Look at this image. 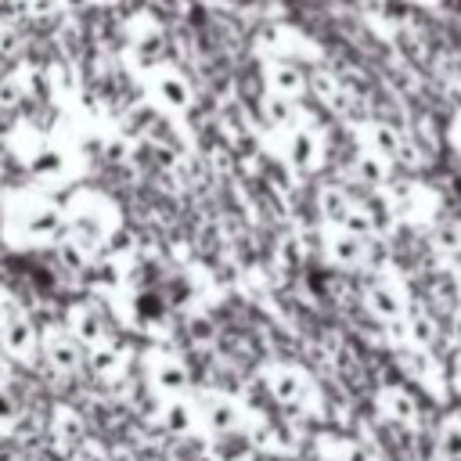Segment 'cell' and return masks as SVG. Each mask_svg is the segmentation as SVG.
Returning a JSON list of instances; mask_svg holds the SVG:
<instances>
[{
	"label": "cell",
	"mask_w": 461,
	"mask_h": 461,
	"mask_svg": "<svg viewBox=\"0 0 461 461\" xmlns=\"http://www.w3.org/2000/svg\"><path fill=\"white\" fill-rule=\"evenodd\" d=\"M40 353H43V360H47L58 375H72V371L79 367V360H83V346H79L65 328L43 331V335H40Z\"/></svg>",
	"instance_id": "52a82bcc"
},
{
	"label": "cell",
	"mask_w": 461,
	"mask_h": 461,
	"mask_svg": "<svg viewBox=\"0 0 461 461\" xmlns=\"http://www.w3.org/2000/svg\"><path fill=\"white\" fill-rule=\"evenodd\" d=\"M7 230L25 245L58 241L65 234V212L43 194H18L7 209Z\"/></svg>",
	"instance_id": "6da1fadb"
},
{
	"label": "cell",
	"mask_w": 461,
	"mask_h": 461,
	"mask_svg": "<svg viewBox=\"0 0 461 461\" xmlns=\"http://www.w3.org/2000/svg\"><path fill=\"white\" fill-rule=\"evenodd\" d=\"M357 173H360L367 184H382V180L389 176V162H382L378 155H371V151H367V155H360V158H357Z\"/></svg>",
	"instance_id": "7402d4cb"
},
{
	"label": "cell",
	"mask_w": 461,
	"mask_h": 461,
	"mask_svg": "<svg viewBox=\"0 0 461 461\" xmlns=\"http://www.w3.org/2000/svg\"><path fill=\"white\" fill-rule=\"evenodd\" d=\"M119 367H122V357H119V349H115V346H108V342H104V346H97V349H94V371H97V375H115Z\"/></svg>",
	"instance_id": "603a6c76"
},
{
	"label": "cell",
	"mask_w": 461,
	"mask_h": 461,
	"mask_svg": "<svg viewBox=\"0 0 461 461\" xmlns=\"http://www.w3.org/2000/svg\"><path fill=\"white\" fill-rule=\"evenodd\" d=\"M61 4H68V7H90L94 0H61Z\"/></svg>",
	"instance_id": "484cf974"
},
{
	"label": "cell",
	"mask_w": 461,
	"mask_h": 461,
	"mask_svg": "<svg viewBox=\"0 0 461 461\" xmlns=\"http://www.w3.org/2000/svg\"><path fill=\"white\" fill-rule=\"evenodd\" d=\"M349 209H353V198H349L342 187H324V191H321V212H324L335 227H342V223H346Z\"/></svg>",
	"instance_id": "2e32d148"
},
{
	"label": "cell",
	"mask_w": 461,
	"mask_h": 461,
	"mask_svg": "<svg viewBox=\"0 0 461 461\" xmlns=\"http://www.w3.org/2000/svg\"><path fill=\"white\" fill-rule=\"evenodd\" d=\"M267 119L274 130H288L292 126V101L288 97H267Z\"/></svg>",
	"instance_id": "ffe728a7"
},
{
	"label": "cell",
	"mask_w": 461,
	"mask_h": 461,
	"mask_svg": "<svg viewBox=\"0 0 461 461\" xmlns=\"http://www.w3.org/2000/svg\"><path fill=\"white\" fill-rule=\"evenodd\" d=\"M148 378H151L155 393H162L166 400L187 396V385H191V375H187L184 360L173 357V353H151V360H148Z\"/></svg>",
	"instance_id": "8992f818"
},
{
	"label": "cell",
	"mask_w": 461,
	"mask_h": 461,
	"mask_svg": "<svg viewBox=\"0 0 461 461\" xmlns=\"http://www.w3.org/2000/svg\"><path fill=\"white\" fill-rule=\"evenodd\" d=\"M439 454L450 457V461H461V414H450L443 425H439Z\"/></svg>",
	"instance_id": "e0dca14e"
},
{
	"label": "cell",
	"mask_w": 461,
	"mask_h": 461,
	"mask_svg": "<svg viewBox=\"0 0 461 461\" xmlns=\"http://www.w3.org/2000/svg\"><path fill=\"white\" fill-rule=\"evenodd\" d=\"M162 429L173 432V436H187L194 432L198 425V403H191L187 396H173V400H162Z\"/></svg>",
	"instance_id": "7c38bea8"
},
{
	"label": "cell",
	"mask_w": 461,
	"mask_h": 461,
	"mask_svg": "<svg viewBox=\"0 0 461 461\" xmlns=\"http://www.w3.org/2000/svg\"><path fill=\"white\" fill-rule=\"evenodd\" d=\"M54 436H58L65 447L83 443V421H79V414H72V411H58V414H54Z\"/></svg>",
	"instance_id": "ac0fdd59"
},
{
	"label": "cell",
	"mask_w": 461,
	"mask_h": 461,
	"mask_svg": "<svg viewBox=\"0 0 461 461\" xmlns=\"http://www.w3.org/2000/svg\"><path fill=\"white\" fill-rule=\"evenodd\" d=\"M378 407H382V414H385L389 421H400V425H414L418 414H421L418 396H414L411 389H403V385H385V389L378 393Z\"/></svg>",
	"instance_id": "30bf717a"
},
{
	"label": "cell",
	"mask_w": 461,
	"mask_h": 461,
	"mask_svg": "<svg viewBox=\"0 0 461 461\" xmlns=\"http://www.w3.org/2000/svg\"><path fill=\"white\" fill-rule=\"evenodd\" d=\"M148 90H151V101H155L162 112H173V115L187 112L191 101H194L191 83H187L176 68H155L151 79H148Z\"/></svg>",
	"instance_id": "3957f363"
},
{
	"label": "cell",
	"mask_w": 461,
	"mask_h": 461,
	"mask_svg": "<svg viewBox=\"0 0 461 461\" xmlns=\"http://www.w3.org/2000/svg\"><path fill=\"white\" fill-rule=\"evenodd\" d=\"M32 169H36L40 176H61V173H65V158H61L54 148H40L36 158H32Z\"/></svg>",
	"instance_id": "44dd1931"
},
{
	"label": "cell",
	"mask_w": 461,
	"mask_h": 461,
	"mask_svg": "<svg viewBox=\"0 0 461 461\" xmlns=\"http://www.w3.org/2000/svg\"><path fill=\"white\" fill-rule=\"evenodd\" d=\"M454 385H457V389H461V353H457V357H454Z\"/></svg>",
	"instance_id": "d4e9b609"
},
{
	"label": "cell",
	"mask_w": 461,
	"mask_h": 461,
	"mask_svg": "<svg viewBox=\"0 0 461 461\" xmlns=\"http://www.w3.org/2000/svg\"><path fill=\"white\" fill-rule=\"evenodd\" d=\"M367 151L378 155L382 162H393V158H400V151H403V137H400L393 126L375 122V126H367Z\"/></svg>",
	"instance_id": "9a60e30c"
},
{
	"label": "cell",
	"mask_w": 461,
	"mask_h": 461,
	"mask_svg": "<svg viewBox=\"0 0 461 461\" xmlns=\"http://www.w3.org/2000/svg\"><path fill=\"white\" fill-rule=\"evenodd\" d=\"M288 158L299 169H313L321 162V137L310 126H292L288 133Z\"/></svg>",
	"instance_id": "4fadbf2b"
},
{
	"label": "cell",
	"mask_w": 461,
	"mask_h": 461,
	"mask_svg": "<svg viewBox=\"0 0 461 461\" xmlns=\"http://www.w3.org/2000/svg\"><path fill=\"white\" fill-rule=\"evenodd\" d=\"M267 83H270V94H274V97H288V101H292V97H299V94L306 90V76H303V68L285 65V61L270 65Z\"/></svg>",
	"instance_id": "5bb4252c"
},
{
	"label": "cell",
	"mask_w": 461,
	"mask_h": 461,
	"mask_svg": "<svg viewBox=\"0 0 461 461\" xmlns=\"http://www.w3.org/2000/svg\"><path fill=\"white\" fill-rule=\"evenodd\" d=\"M18 425V403H14V396L0 385V432H7V429H14Z\"/></svg>",
	"instance_id": "cb8c5ba5"
},
{
	"label": "cell",
	"mask_w": 461,
	"mask_h": 461,
	"mask_svg": "<svg viewBox=\"0 0 461 461\" xmlns=\"http://www.w3.org/2000/svg\"><path fill=\"white\" fill-rule=\"evenodd\" d=\"M79 346L86 349H97L108 342V321H104V310L94 303V299H79L72 303L68 310V328H65Z\"/></svg>",
	"instance_id": "7a4b0ae2"
},
{
	"label": "cell",
	"mask_w": 461,
	"mask_h": 461,
	"mask_svg": "<svg viewBox=\"0 0 461 461\" xmlns=\"http://www.w3.org/2000/svg\"><path fill=\"white\" fill-rule=\"evenodd\" d=\"M328 256H331V263H339V267H360V263L367 259V238L335 227V230L328 234Z\"/></svg>",
	"instance_id": "8fae6325"
},
{
	"label": "cell",
	"mask_w": 461,
	"mask_h": 461,
	"mask_svg": "<svg viewBox=\"0 0 461 461\" xmlns=\"http://www.w3.org/2000/svg\"><path fill=\"white\" fill-rule=\"evenodd\" d=\"M267 385H270V396L285 407H306L313 396V382L306 378V371H299L292 364L267 367Z\"/></svg>",
	"instance_id": "277c9868"
},
{
	"label": "cell",
	"mask_w": 461,
	"mask_h": 461,
	"mask_svg": "<svg viewBox=\"0 0 461 461\" xmlns=\"http://www.w3.org/2000/svg\"><path fill=\"white\" fill-rule=\"evenodd\" d=\"M411 342L418 349H425V346L436 342V324H432L429 313H411Z\"/></svg>",
	"instance_id": "d6986e66"
},
{
	"label": "cell",
	"mask_w": 461,
	"mask_h": 461,
	"mask_svg": "<svg viewBox=\"0 0 461 461\" xmlns=\"http://www.w3.org/2000/svg\"><path fill=\"white\" fill-rule=\"evenodd\" d=\"M0 342H4V349H7L11 357L29 360V357L40 349V331L32 328V321H29L25 313H7V317L0 321Z\"/></svg>",
	"instance_id": "9c48e42d"
},
{
	"label": "cell",
	"mask_w": 461,
	"mask_h": 461,
	"mask_svg": "<svg viewBox=\"0 0 461 461\" xmlns=\"http://www.w3.org/2000/svg\"><path fill=\"white\" fill-rule=\"evenodd\" d=\"M198 421H202L209 432L227 436V432H234V429L245 425V411H241V403H238L234 396H227V393H205V396L198 400Z\"/></svg>",
	"instance_id": "5b68a950"
},
{
	"label": "cell",
	"mask_w": 461,
	"mask_h": 461,
	"mask_svg": "<svg viewBox=\"0 0 461 461\" xmlns=\"http://www.w3.org/2000/svg\"><path fill=\"white\" fill-rule=\"evenodd\" d=\"M364 303H367V310H371L375 317H382V321H403V317H407V295H403V288H400L396 281H389V277L371 281L367 292H364Z\"/></svg>",
	"instance_id": "ba28073f"
}]
</instances>
